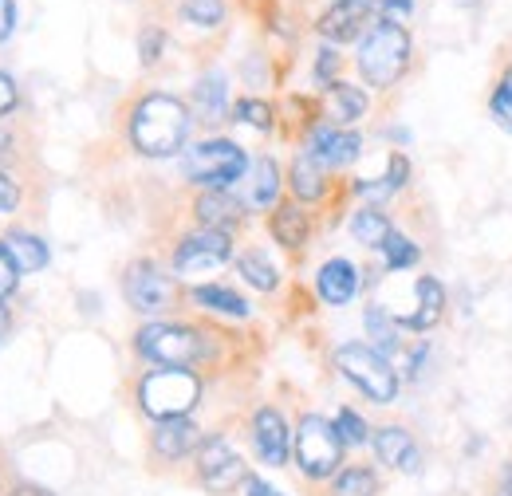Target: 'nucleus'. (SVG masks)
Here are the masks:
<instances>
[{"instance_id": "nucleus-1", "label": "nucleus", "mask_w": 512, "mask_h": 496, "mask_svg": "<svg viewBox=\"0 0 512 496\" xmlns=\"http://www.w3.org/2000/svg\"><path fill=\"white\" fill-rule=\"evenodd\" d=\"M190 126V107L182 99L154 91V95L138 99L130 111V142L146 158H170V154L186 150Z\"/></svg>"}, {"instance_id": "nucleus-2", "label": "nucleus", "mask_w": 512, "mask_h": 496, "mask_svg": "<svg viewBox=\"0 0 512 496\" xmlns=\"http://www.w3.org/2000/svg\"><path fill=\"white\" fill-rule=\"evenodd\" d=\"M197 402H201V378L186 367H158L138 378V406L154 422L190 418Z\"/></svg>"}, {"instance_id": "nucleus-3", "label": "nucleus", "mask_w": 512, "mask_h": 496, "mask_svg": "<svg viewBox=\"0 0 512 496\" xmlns=\"http://www.w3.org/2000/svg\"><path fill=\"white\" fill-rule=\"evenodd\" d=\"M355 63H359V75L375 91H390L410 63V32L402 24H383V20L371 24V32L359 40Z\"/></svg>"}, {"instance_id": "nucleus-4", "label": "nucleus", "mask_w": 512, "mask_h": 496, "mask_svg": "<svg viewBox=\"0 0 512 496\" xmlns=\"http://www.w3.org/2000/svg\"><path fill=\"white\" fill-rule=\"evenodd\" d=\"M182 174L201 189H229L249 174V154L233 138H209L182 154Z\"/></svg>"}, {"instance_id": "nucleus-5", "label": "nucleus", "mask_w": 512, "mask_h": 496, "mask_svg": "<svg viewBox=\"0 0 512 496\" xmlns=\"http://www.w3.org/2000/svg\"><path fill=\"white\" fill-rule=\"evenodd\" d=\"M134 351L154 367H186L193 371L205 359V335L186 323H146L134 335Z\"/></svg>"}, {"instance_id": "nucleus-6", "label": "nucleus", "mask_w": 512, "mask_h": 496, "mask_svg": "<svg viewBox=\"0 0 512 496\" xmlns=\"http://www.w3.org/2000/svg\"><path fill=\"white\" fill-rule=\"evenodd\" d=\"M335 367L351 386H359L375 406H390L398 398V371L390 367L386 355H379L367 343H343L335 351Z\"/></svg>"}, {"instance_id": "nucleus-7", "label": "nucleus", "mask_w": 512, "mask_h": 496, "mask_svg": "<svg viewBox=\"0 0 512 496\" xmlns=\"http://www.w3.org/2000/svg\"><path fill=\"white\" fill-rule=\"evenodd\" d=\"M296 469L308 477V481H327L339 473L343 465V441L335 434V422H327L323 414H304L300 426H296Z\"/></svg>"}, {"instance_id": "nucleus-8", "label": "nucleus", "mask_w": 512, "mask_h": 496, "mask_svg": "<svg viewBox=\"0 0 512 496\" xmlns=\"http://www.w3.org/2000/svg\"><path fill=\"white\" fill-rule=\"evenodd\" d=\"M123 292H127V304L138 315H166L178 300V288L174 280L154 264V260H134L123 276Z\"/></svg>"}, {"instance_id": "nucleus-9", "label": "nucleus", "mask_w": 512, "mask_h": 496, "mask_svg": "<svg viewBox=\"0 0 512 496\" xmlns=\"http://www.w3.org/2000/svg\"><path fill=\"white\" fill-rule=\"evenodd\" d=\"M233 260V237L225 229H197L182 237L174 248V272L178 276H209Z\"/></svg>"}, {"instance_id": "nucleus-10", "label": "nucleus", "mask_w": 512, "mask_h": 496, "mask_svg": "<svg viewBox=\"0 0 512 496\" xmlns=\"http://www.w3.org/2000/svg\"><path fill=\"white\" fill-rule=\"evenodd\" d=\"M245 461L241 453L225 441V437H205L197 445V481L209 493H233L237 485H245Z\"/></svg>"}, {"instance_id": "nucleus-11", "label": "nucleus", "mask_w": 512, "mask_h": 496, "mask_svg": "<svg viewBox=\"0 0 512 496\" xmlns=\"http://www.w3.org/2000/svg\"><path fill=\"white\" fill-rule=\"evenodd\" d=\"M249 434H253V449L256 457H260V465H268V469L288 465V457H292V430H288V422H284L280 410L260 406L253 414Z\"/></svg>"}, {"instance_id": "nucleus-12", "label": "nucleus", "mask_w": 512, "mask_h": 496, "mask_svg": "<svg viewBox=\"0 0 512 496\" xmlns=\"http://www.w3.org/2000/svg\"><path fill=\"white\" fill-rule=\"evenodd\" d=\"M308 158H316L323 170H339V166H351L359 154H363V138L355 130H339V126L320 123L308 134Z\"/></svg>"}, {"instance_id": "nucleus-13", "label": "nucleus", "mask_w": 512, "mask_h": 496, "mask_svg": "<svg viewBox=\"0 0 512 496\" xmlns=\"http://www.w3.org/2000/svg\"><path fill=\"white\" fill-rule=\"evenodd\" d=\"M375 457L383 461L386 469H398V473H418L422 469V449H418V441L410 437V430H402V426H383V430H375Z\"/></svg>"}, {"instance_id": "nucleus-14", "label": "nucleus", "mask_w": 512, "mask_h": 496, "mask_svg": "<svg viewBox=\"0 0 512 496\" xmlns=\"http://www.w3.org/2000/svg\"><path fill=\"white\" fill-rule=\"evenodd\" d=\"M201 441H205V437H201V430L193 426L190 418H170V422H158V426H154L150 449H154L158 461H182V457L197 453Z\"/></svg>"}, {"instance_id": "nucleus-15", "label": "nucleus", "mask_w": 512, "mask_h": 496, "mask_svg": "<svg viewBox=\"0 0 512 496\" xmlns=\"http://www.w3.org/2000/svg\"><path fill=\"white\" fill-rule=\"evenodd\" d=\"M371 12H375V0H335L320 16V32L335 44H347L363 32Z\"/></svg>"}, {"instance_id": "nucleus-16", "label": "nucleus", "mask_w": 512, "mask_h": 496, "mask_svg": "<svg viewBox=\"0 0 512 496\" xmlns=\"http://www.w3.org/2000/svg\"><path fill=\"white\" fill-rule=\"evenodd\" d=\"M316 292H320L323 304H331V308L351 304L355 292H359V268L351 260H343V256L327 260L320 268V276H316Z\"/></svg>"}, {"instance_id": "nucleus-17", "label": "nucleus", "mask_w": 512, "mask_h": 496, "mask_svg": "<svg viewBox=\"0 0 512 496\" xmlns=\"http://www.w3.org/2000/svg\"><path fill=\"white\" fill-rule=\"evenodd\" d=\"M241 182H245V209H256V213L276 209L280 186H284L276 158H256V162H249V178H241Z\"/></svg>"}, {"instance_id": "nucleus-18", "label": "nucleus", "mask_w": 512, "mask_h": 496, "mask_svg": "<svg viewBox=\"0 0 512 496\" xmlns=\"http://www.w3.org/2000/svg\"><path fill=\"white\" fill-rule=\"evenodd\" d=\"M193 213L201 221V229H233L245 213V201H237L229 189H205L197 201H193Z\"/></svg>"}, {"instance_id": "nucleus-19", "label": "nucleus", "mask_w": 512, "mask_h": 496, "mask_svg": "<svg viewBox=\"0 0 512 496\" xmlns=\"http://www.w3.org/2000/svg\"><path fill=\"white\" fill-rule=\"evenodd\" d=\"M414 296H418V311L402 315L398 327H406V331H430L442 319V311H446V288L434 276H418L414 280Z\"/></svg>"}, {"instance_id": "nucleus-20", "label": "nucleus", "mask_w": 512, "mask_h": 496, "mask_svg": "<svg viewBox=\"0 0 512 496\" xmlns=\"http://www.w3.org/2000/svg\"><path fill=\"white\" fill-rule=\"evenodd\" d=\"M268 229H272L276 245L300 252V248L308 245V237H312V217H308V213H304L296 201H288V205H276V209H272Z\"/></svg>"}, {"instance_id": "nucleus-21", "label": "nucleus", "mask_w": 512, "mask_h": 496, "mask_svg": "<svg viewBox=\"0 0 512 496\" xmlns=\"http://www.w3.org/2000/svg\"><path fill=\"white\" fill-rule=\"evenodd\" d=\"M327 111H331V119L339 126L359 123V119L367 115V95H363V87L335 79V83L327 87Z\"/></svg>"}, {"instance_id": "nucleus-22", "label": "nucleus", "mask_w": 512, "mask_h": 496, "mask_svg": "<svg viewBox=\"0 0 512 496\" xmlns=\"http://www.w3.org/2000/svg\"><path fill=\"white\" fill-rule=\"evenodd\" d=\"M193 103L201 111L205 123H221L225 119V107H229V87H225V75L221 71H209L197 79L193 87Z\"/></svg>"}, {"instance_id": "nucleus-23", "label": "nucleus", "mask_w": 512, "mask_h": 496, "mask_svg": "<svg viewBox=\"0 0 512 496\" xmlns=\"http://www.w3.org/2000/svg\"><path fill=\"white\" fill-rule=\"evenodd\" d=\"M0 245H4V252L12 256L16 272H40V268L48 264V245H44L40 237L24 233V229H12V233H8Z\"/></svg>"}, {"instance_id": "nucleus-24", "label": "nucleus", "mask_w": 512, "mask_h": 496, "mask_svg": "<svg viewBox=\"0 0 512 496\" xmlns=\"http://www.w3.org/2000/svg\"><path fill=\"white\" fill-rule=\"evenodd\" d=\"M193 304H201L205 311H217V315H233V319H245L249 315V300L225 284H197L193 288Z\"/></svg>"}, {"instance_id": "nucleus-25", "label": "nucleus", "mask_w": 512, "mask_h": 496, "mask_svg": "<svg viewBox=\"0 0 512 496\" xmlns=\"http://www.w3.org/2000/svg\"><path fill=\"white\" fill-rule=\"evenodd\" d=\"M390 233H394V229H390V217H386L383 209L363 205V209H355V213H351V237H355L359 245L383 248Z\"/></svg>"}, {"instance_id": "nucleus-26", "label": "nucleus", "mask_w": 512, "mask_h": 496, "mask_svg": "<svg viewBox=\"0 0 512 496\" xmlns=\"http://www.w3.org/2000/svg\"><path fill=\"white\" fill-rule=\"evenodd\" d=\"M292 182V193L300 197V201H320L323 193H327V170H323L316 158H308V154H300L296 162H292V174H288Z\"/></svg>"}, {"instance_id": "nucleus-27", "label": "nucleus", "mask_w": 512, "mask_h": 496, "mask_svg": "<svg viewBox=\"0 0 512 496\" xmlns=\"http://www.w3.org/2000/svg\"><path fill=\"white\" fill-rule=\"evenodd\" d=\"M363 323H367V335L375 339V351H379V355H394V351L402 347V339H398L402 327H398V319H394L383 304H371L367 315H363Z\"/></svg>"}, {"instance_id": "nucleus-28", "label": "nucleus", "mask_w": 512, "mask_h": 496, "mask_svg": "<svg viewBox=\"0 0 512 496\" xmlns=\"http://www.w3.org/2000/svg\"><path fill=\"white\" fill-rule=\"evenodd\" d=\"M406 178H410L406 154H390L383 178H379V182H355V193H363V197H371V201H386L390 193H398V189L406 186Z\"/></svg>"}, {"instance_id": "nucleus-29", "label": "nucleus", "mask_w": 512, "mask_h": 496, "mask_svg": "<svg viewBox=\"0 0 512 496\" xmlns=\"http://www.w3.org/2000/svg\"><path fill=\"white\" fill-rule=\"evenodd\" d=\"M379 493V477L367 465H347L331 477V496H375Z\"/></svg>"}, {"instance_id": "nucleus-30", "label": "nucleus", "mask_w": 512, "mask_h": 496, "mask_svg": "<svg viewBox=\"0 0 512 496\" xmlns=\"http://www.w3.org/2000/svg\"><path fill=\"white\" fill-rule=\"evenodd\" d=\"M237 272L253 284L256 292H276V284H280V276H276L272 260H268L264 252H256V248H249V252H241V256H237Z\"/></svg>"}, {"instance_id": "nucleus-31", "label": "nucleus", "mask_w": 512, "mask_h": 496, "mask_svg": "<svg viewBox=\"0 0 512 496\" xmlns=\"http://www.w3.org/2000/svg\"><path fill=\"white\" fill-rule=\"evenodd\" d=\"M383 252V260H386V272H402V268H414L418 264V245L410 241V237H402V233H390L386 237V245L379 248Z\"/></svg>"}, {"instance_id": "nucleus-32", "label": "nucleus", "mask_w": 512, "mask_h": 496, "mask_svg": "<svg viewBox=\"0 0 512 496\" xmlns=\"http://www.w3.org/2000/svg\"><path fill=\"white\" fill-rule=\"evenodd\" d=\"M489 115H493V123L501 126V130L512 134V63L505 67V75L497 79V87L489 95Z\"/></svg>"}, {"instance_id": "nucleus-33", "label": "nucleus", "mask_w": 512, "mask_h": 496, "mask_svg": "<svg viewBox=\"0 0 512 496\" xmlns=\"http://www.w3.org/2000/svg\"><path fill=\"white\" fill-rule=\"evenodd\" d=\"M335 434H339L343 445H367V441H371V430H367L363 414L351 410V406H343V410L335 414Z\"/></svg>"}, {"instance_id": "nucleus-34", "label": "nucleus", "mask_w": 512, "mask_h": 496, "mask_svg": "<svg viewBox=\"0 0 512 496\" xmlns=\"http://www.w3.org/2000/svg\"><path fill=\"white\" fill-rule=\"evenodd\" d=\"M182 16L197 28H217L225 20V0H182Z\"/></svg>"}, {"instance_id": "nucleus-35", "label": "nucleus", "mask_w": 512, "mask_h": 496, "mask_svg": "<svg viewBox=\"0 0 512 496\" xmlns=\"http://www.w3.org/2000/svg\"><path fill=\"white\" fill-rule=\"evenodd\" d=\"M233 115H237V123H249L256 130H272V107L264 99H241L233 107Z\"/></svg>"}, {"instance_id": "nucleus-36", "label": "nucleus", "mask_w": 512, "mask_h": 496, "mask_svg": "<svg viewBox=\"0 0 512 496\" xmlns=\"http://www.w3.org/2000/svg\"><path fill=\"white\" fill-rule=\"evenodd\" d=\"M375 12L383 24H406V16L414 12V0H379Z\"/></svg>"}, {"instance_id": "nucleus-37", "label": "nucleus", "mask_w": 512, "mask_h": 496, "mask_svg": "<svg viewBox=\"0 0 512 496\" xmlns=\"http://www.w3.org/2000/svg\"><path fill=\"white\" fill-rule=\"evenodd\" d=\"M162 44H166V36H162L158 28H146V32L138 36V52H142V63H146V67L162 60Z\"/></svg>"}, {"instance_id": "nucleus-38", "label": "nucleus", "mask_w": 512, "mask_h": 496, "mask_svg": "<svg viewBox=\"0 0 512 496\" xmlns=\"http://www.w3.org/2000/svg\"><path fill=\"white\" fill-rule=\"evenodd\" d=\"M16 284H20V272H16L12 256H8L4 245H0V300H4V296H12V292H16Z\"/></svg>"}, {"instance_id": "nucleus-39", "label": "nucleus", "mask_w": 512, "mask_h": 496, "mask_svg": "<svg viewBox=\"0 0 512 496\" xmlns=\"http://www.w3.org/2000/svg\"><path fill=\"white\" fill-rule=\"evenodd\" d=\"M339 63L343 60H339V52H335V48H323L320 60H316V79L331 87V83H335V75H339Z\"/></svg>"}, {"instance_id": "nucleus-40", "label": "nucleus", "mask_w": 512, "mask_h": 496, "mask_svg": "<svg viewBox=\"0 0 512 496\" xmlns=\"http://www.w3.org/2000/svg\"><path fill=\"white\" fill-rule=\"evenodd\" d=\"M20 205V186L0 170V213H12Z\"/></svg>"}, {"instance_id": "nucleus-41", "label": "nucleus", "mask_w": 512, "mask_h": 496, "mask_svg": "<svg viewBox=\"0 0 512 496\" xmlns=\"http://www.w3.org/2000/svg\"><path fill=\"white\" fill-rule=\"evenodd\" d=\"M12 107H16V83H12V75L0 71V119H4Z\"/></svg>"}, {"instance_id": "nucleus-42", "label": "nucleus", "mask_w": 512, "mask_h": 496, "mask_svg": "<svg viewBox=\"0 0 512 496\" xmlns=\"http://www.w3.org/2000/svg\"><path fill=\"white\" fill-rule=\"evenodd\" d=\"M12 24H16V4L12 0H0V40L12 36Z\"/></svg>"}, {"instance_id": "nucleus-43", "label": "nucleus", "mask_w": 512, "mask_h": 496, "mask_svg": "<svg viewBox=\"0 0 512 496\" xmlns=\"http://www.w3.org/2000/svg\"><path fill=\"white\" fill-rule=\"evenodd\" d=\"M241 489H245V496H284V493H276L264 477H245V485H241Z\"/></svg>"}, {"instance_id": "nucleus-44", "label": "nucleus", "mask_w": 512, "mask_h": 496, "mask_svg": "<svg viewBox=\"0 0 512 496\" xmlns=\"http://www.w3.org/2000/svg\"><path fill=\"white\" fill-rule=\"evenodd\" d=\"M4 496H56V493H52V489H44V485H32V481H16Z\"/></svg>"}, {"instance_id": "nucleus-45", "label": "nucleus", "mask_w": 512, "mask_h": 496, "mask_svg": "<svg viewBox=\"0 0 512 496\" xmlns=\"http://www.w3.org/2000/svg\"><path fill=\"white\" fill-rule=\"evenodd\" d=\"M12 146H16V138H12L8 130H0V158H8V154H12Z\"/></svg>"}, {"instance_id": "nucleus-46", "label": "nucleus", "mask_w": 512, "mask_h": 496, "mask_svg": "<svg viewBox=\"0 0 512 496\" xmlns=\"http://www.w3.org/2000/svg\"><path fill=\"white\" fill-rule=\"evenodd\" d=\"M501 493L512 496V461L505 465V469H501Z\"/></svg>"}, {"instance_id": "nucleus-47", "label": "nucleus", "mask_w": 512, "mask_h": 496, "mask_svg": "<svg viewBox=\"0 0 512 496\" xmlns=\"http://www.w3.org/2000/svg\"><path fill=\"white\" fill-rule=\"evenodd\" d=\"M8 331V308H4V300H0V335Z\"/></svg>"}]
</instances>
